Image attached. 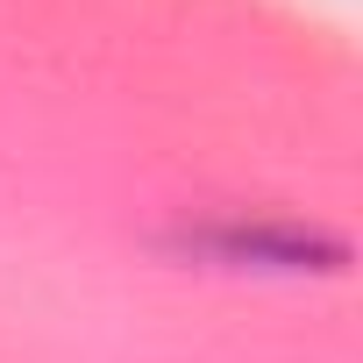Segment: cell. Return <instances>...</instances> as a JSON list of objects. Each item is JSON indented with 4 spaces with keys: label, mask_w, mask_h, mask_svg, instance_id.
Listing matches in <instances>:
<instances>
[{
    "label": "cell",
    "mask_w": 363,
    "mask_h": 363,
    "mask_svg": "<svg viewBox=\"0 0 363 363\" xmlns=\"http://www.w3.org/2000/svg\"><path fill=\"white\" fill-rule=\"evenodd\" d=\"M186 250L228 264V271H335L342 242L313 235V228H285V221H228V228H200L186 235Z\"/></svg>",
    "instance_id": "6da1fadb"
}]
</instances>
